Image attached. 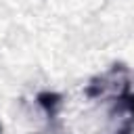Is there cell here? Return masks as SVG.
Listing matches in <instances>:
<instances>
[{"instance_id":"3","label":"cell","mask_w":134,"mask_h":134,"mask_svg":"<svg viewBox=\"0 0 134 134\" xmlns=\"http://www.w3.org/2000/svg\"><path fill=\"white\" fill-rule=\"evenodd\" d=\"M119 100H121L124 109H126V111L130 113V124H128V128H126L124 132H119V134H128V132H130V130L134 128V92H132V94H130V92H126V94H124V96H121Z\"/></svg>"},{"instance_id":"1","label":"cell","mask_w":134,"mask_h":134,"mask_svg":"<svg viewBox=\"0 0 134 134\" xmlns=\"http://www.w3.org/2000/svg\"><path fill=\"white\" fill-rule=\"evenodd\" d=\"M126 92H128V69H126V65H113L107 73H103L100 77H94L86 88L88 98H100V96H107V94H117L121 98Z\"/></svg>"},{"instance_id":"4","label":"cell","mask_w":134,"mask_h":134,"mask_svg":"<svg viewBox=\"0 0 134 134\" xmlns=\"http://www.w3.org/2000/svg\"><path fill=\"white\" fill-rule=\"evenodd\" d=\"M0 134H2V124H0Z\"/></svg>"},{"instance_id":"2","label":"cell","mask_w":134,"mask_h":134,"mask_svg":"<svg viewBox=\"0 0 134 134\" xmlns=\"http://www.w3.org/2000/svg\"><path fill=\"white\" fill-rule=\"evenodd\" d=\"M36 103L44 109L48 121H57V117H59V109H61V105H63V96H61L59 92L44 90V92H40V94L36 96Z\"/></svg>"}]
</instances>
